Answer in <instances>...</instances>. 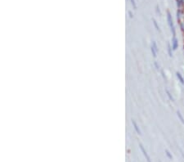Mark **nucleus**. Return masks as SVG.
<instances>
[{"instance_id": "6", "label": "nucleus", "mask_w": 184, "mask_h": 162, "mask_svg": "<svg viewBox=\"0 0 184 162\" xmlns=\"http://www.w3.org/2000/svg\"><path fill=\"white\" fill-rule=\"evenodd\" d=\"M167 51H168V56L170 57H173V49L172 47V45L171 44H168V48H167Z\"/></svg>"}, {"instance_id": "4", "label": "nucleus", "mask_w": 184, "mask_h": 162, "mask_svg": "<svg viewBox=\"0 0 184 162\" xmlns=\"http://www.w3.org/2000/svg\"><path fill=\"white\" fill-rule=\"evenodd\" d=\"M139 146H140V149L141 151H142V153H143V155H144V156L146 157V159H147V162H152V161H151V158L149 157V156H148V154L147 153V151H146V150H145V148L143 147V146L142 145V144H140L139 145Z\"/></svg>"}, {"instance_id": "12", "label": "nucleus", "mask_w": 184, "mask_h": 162, "mask_svg": "<svg viewBox=\"0 0 184 162\" xmlns=\"http://www.w3.org/2000/svg\"><path fill=\"white\" fill-rule=\"evenodd\" d=\"M154 65H155V66H156V69L159 71V70H160V65L158 64V62H154Z\"/></svg>"}, {"instance_id": "3", "label": "nucleus", "mask_w": 184, "mask_h": 162, "mask_svg": "<svg viewBox=\"0 0 184 162\" xmlns=\"http://www.w3.org/2000/svg\"><path fill=\"white\" fill-rule=\"evenodd\" d=\"M171 45H172V47H173V51H175V50H177V49L178 48L179 43H178V38H177L176 36H173Z\"/></svg>"}, {"instance_id": "11", "label": "nucleus", "mask_w": 184, "mask_h": 162, "mask_svg": "<svg viewBox=\"0 0 184 162\" xmlns=\"http://www.w3.org/2000/svg\"><path fill=\"white\" fill-rule=\"evenodd\" d=\"M153 23H154V25H155V27H156V30H157L158 31H160V27L158 26V25H157V22H156V21L154 20V19H153Z\"/></svg>"}, {"instance_id": "1", "label": "nucleus", "mask_w": 184, "mask_h": 162, "mask_svg": "<svg viewBox=\"0 0 184 162\" xmlns=\"http://www.w3.org/2000/svg\"><path fill=\"white\" fill-rule=\"evenodd\" d=\"M167 21H168V26L170 28V31L172 33L173 36H176V29H175V25L173 21L172 16L169 12H167Z\"/></svg>"}, {"instance_id": "7", "label": "nucleus", "mask_w": 184, "mask_h": 162, "mask_svg": "<svg viewBox=\"0 0 184 162\" xmlns=\"http://www.w3.org/2000/svg\"><path fill=\"white\" fill-rule=\"evenodd\" d=\"M132 123H133V127H134V129H135V131H136V132H137V134H141L140 129H139V127H138V125H137V123L135 122L134 120H133Z\"/></svg>"}, {"instance_id": "2", "label": "nucleus", "mask_w": 184, "mask_h": 162, "mask_svg": "<svg viewBox=\"0 0 184 162\" xmlns=\"http://www.w3.org/2000/svg\"><path fill=\"white\" fill-rule=\"evenodd\" d=\"M151 50H152V55L153 57L156 58L157 57V52L159 51V48H158V46H157V44H156L155 41H153L152 44V47H151Z\"/></svg>"}, {"instance_id": "9", "label": "nucleus", "mask_w": 184, "mask_h": 162, "mask_svg": "<svg viewBox=\"0 0 184 162\" xmlns=\"http://www.w3.org/2000/svg\"><path fill=\"white\" fill-rule=\"evenodd\" d=\"M165 92H166V94H167V96H168V99H169V100H170L171 102H174V98H173V95L171 94V93L169 92V90H168V89H166V90H165Z\"/></svg>"}, {"instance_id": "8", "label": "nucleus", "mask_w": 184, "mask_h": 162, "mask_svg": "<svg viewBox=\"0 0 184 162\" xmlns=\"http://www.w3.org/2000/svg\"><path fill=\"white\" fill-rule=\"evenodd\" d=\"M177 115H178V117L179 119V120L184 125V117L183 116V115H182V113H181L180 111H177Z\"/></svg>"}, {"instance_id": "13", "label": "nucleus", "mask_w": 184, "mask_h": 162, "mask_svg": "<svg viewBox=\"0 0 184 162\" xmlns=\"http://www.w3.org/2000/svg\"><path fill=\"white\" fill-rule=\"evenodd\" d=\"M181 153H182V156H183V158H184V153H183V151H181Z\"/></svg>"}, {"instance_id": "14", "label": "nucleus", "mask_w": 184, "mask_h": 162, "mask_svg": "<svg viewBox=\"0 0 184 162\" xmlns=\"http://www.w3.org/2000/svg\"><path fill=\"white\" fill-rule=\"evenodd\" d=\"M183 52H184V46H183Z\"/></svg>"}, {"instance_id": "10", "label": "nucleus", "mask_w": 184, "mask_h": 162, "mask_svg": "<svg viewBox=\"0 0 184 162\" xmlns=\"http://www.w3.org/2000/svg\"><path fill=\"white\" fill-rule=\"evenodd\" d=\"M165 154H166V156H168V158L169 159V160H172L173 159V156L171 155V153L169 152V151L168 150H165Z\"/></svg>"}, {"instance_id": "5", "label": "nucleus", "mask_w": 184, "mask_h": 162, "mask_svg": "<svg viewBox=\"0 0 184 162\" xmlns=\"http://www.w3.org/2000/svg\"><path fill=\"white\" fill-rule=\"evenodd\" d=\"M176 76L178 79V81L180 82L184 86V76L182 74H181L180 72H178V71H177L176 72Z\"/></svg>"}]
</instances>
